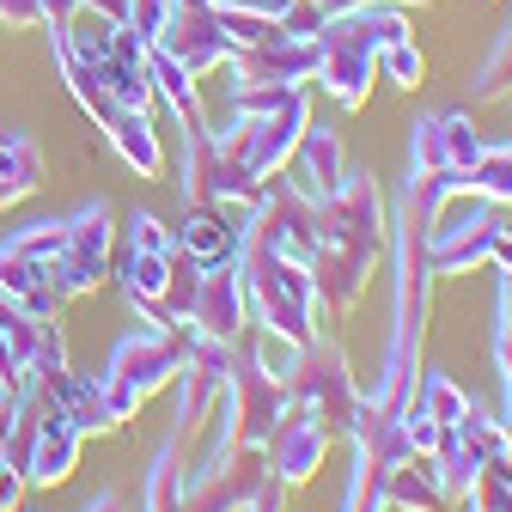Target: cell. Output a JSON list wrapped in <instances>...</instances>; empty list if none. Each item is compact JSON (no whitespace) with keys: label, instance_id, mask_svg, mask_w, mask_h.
<instances>
[{"label":"cell","instance_id":"1","mask_svg":"<svg viewBox=\"0 0 512 512\" xmlns=\"http://www.w3.org/2000/svg\"><path fill=\"white\" fill-rule=\"evenodd\" d=\"M391 244V214H384V189L372 183V171L348 165V177L336 183V196L317 202V256H311V281H317V317L324 330L366 299L372 269L384 263Z\"/></svg>","mask_w":512,"mask_h":512},{"label":"cell","instance_id":"2","mask_svg":"<svg viewBox=\"0 0 512 512\" xmlns=\"http://www.w3.org/2000/svg\"><path fill=\"white\" fill-rule=\"evenodd\" d=\"M305 128H311V92L305 86H226V122L208 128V135L250 177H275L293 165Z\"/></svg>","mask_w":512,"mask_h":512},{"label":"cell","instance_id":"3","mask_svg":"<svg viewBox=\"0 0 512 512\" xmlns=\"http://www.w3.org/2000/svg\"><path fill=\"white\" fill-rule=\"evenodd\" d=\"M238 275H244V293H250V324H263L275 336H293V342H317V336H324L311 263L275 250L250 220H244V238H238Z\"/></svg>","mask_w":512,"mask_h":512},{"label":"cell","instance_id":"4","mask_svg":"<svg viewBox=\"0 0 512 512\" xmlns=\"http://www.w3.org/2000/svg\"><path fill=\"white\" fill-rule=\"evenodd\" d=\"M409 37L403 7H384V0H366L354 13H336L317 31V80L336 98V110H366L372 86H378V49Z\"/></svg>","mask_w":512,"mask_h":512},{"label":"cell","instance_id":"5","mask_svg":"<svg viewBox=\"0 0 512 512\" xmlns=\"http://www.w3.org/2000/svg\"><path fill=\"white\" fill-rule=\"evenodd\" d=\"M500 232H506L500 202L476 196V189H458V196L433 214V226H427V238H421L427 269H433V275H476V269H494Z\"/></svg>","mask_w":512,"mask_h":512},{"label":"cell","instance_id":"6","mask_svg":"<svg viewBox=\"0 0 512 512\" xmlns=\"http://www.w3.org/2000/svg\"><path fill=\"white\" fill-rule=\"evenodd\" d=\"M189 366V336L183 330H135L116 354H110V372H104V397L110 409L128 421L153 391L177 384V372Z\"/></svg>","mask_w":512,"mask_h":512},{"label":"cell","instance_id":"7","mask_svg":"<svg viewBox=\"0 0 512 512\" xmlns=\"http://www.w3.org/2000/svg\"><path fill=\"white\" fill-rule=\"evenodd\" d=\"M287 391H293V403H305L317 421L330 427V439H348L354 421H360V409H366V391H360L354 372H348V354L330 336L305 342V360H299V372H293Z\"/></svg>","mask_w":512,"mask_h":512},{"label":"cell","instance_id":"8","mask_svg":"<svg viewBox=\"0 0 512 512\" xmlns=\"http://www.w3.org/2000/svg\"><path fill=\"white\" fill-rule=\"evenodd\" d=\"M116 263V214L110 202H86L68 220V238H61V263H55V293L61 299H80L92 293Z\"/></svg>","mask_w":512,"mask_h":512},{"label":"cell","instance_id":"9","mask_svg":"<svg viewBox=\"0 0 512 512\" xmlns=\"http://www.w3.org/2000/svg\"><path fill=\"white\" fill-rule=\"evenodd\" d=\"M488 153L482 128L470 110H433L409 128V177H439V171H476Z\"/></svg>","mask_w":512,"mask_h":512},{"label":"cell","instance_id":"10","mask_svg":"<svg viewBox=\"0 0 512 512\" xmlns=\"http://www.w3.org/2000/svg\"><path fill=\"white\" fill-rule=\"evenodd\" d=\"M226 80L232 86H311L317 80V37L275 25L263 43H250L226 61Z\"/></svg>","mask_w":512,"mask_h":512},{"label":"cell","instance_id":"11","mask_svg":"<svg viewBox=\"0 0 512 512\" xmlns=\"http://www.w3.org/2000/svg\"><path fill=\"white\" fill-rule=\"evenodd\" d=\"M250 324V293H244V275L238 263H202V287H196V305H189V336H214V342H238Z\"/></svg>","mask_w":512,"mask_h":512},{"label":"cell","instance_id":"12","mask_svg":"<svg viewBox=\"0 0 512 512\" xmlns=\"http://www.w3.org/2000/svg\"><path fill=\"white\" fill-rule=\"evenodd\" d=\"M269 470L287 482V488H299V482H311L317 470H324V458H330V427L317 421L305 403H287V415L275 421V433H269Z\"/></svg>","mask_w":512,"mask_h":512},{"label":"cell","instance_id":"13","mask_svg":"<svg viewBox=\"0 0 512 512\" xmlns=\"http://www.w3.org/2000/svg\"><path fill=\"white\" fill-rule=\"evenodd\" d=\"M49 336H61V324H37L19 299L0 293V391H7V397L31 384V366H37Z\"/></svg>","mask_w":512,"mask_h":512},{"label":"cell","instance_id":"14","mask_svg":"<svg viewBox=\"0 0 512 512\" xmlns=\"http://www.w3.org/2000/svg\"><path fill=\"white\" fill-rule=\"evenodd\" d=\"M232 403H238L244 439H250V445H269V433H275V421L287 415L293 391H287V384H275L256 360H238V366H232Z\"/></svg>","mask_w":512,"mask_h":512},{"label":"cell","instance_id":"15","mask_svg":"<svg viewBox=\"0 0 512 512\" xmlns=\"http://www.w3.org/2000/svg\"><path fill=\"white\" fill-rule=\"evenodd\" d=\"M244 220H250V214H238V208H208V202H196V208L183 214V226H177V250L196 256V263H238Z\"/></svg>","mask_w":512,"mask_h":512},{"label":"cell","instance_id":"16","mask_svg":"<svg viewBox=\"0 0 512 512\" xmlns=\"http://www.w3.org/2000/svg\"><path fill=\"white\" fill-rule=\"evenodd\" d=\"M384 506L391 512H452L458 500H452V488H445L433 452H415V458H403L391 476H384Z\"/></svg>","mask_w":512,"mask_h":512},{"label":"cell","instance_id":"17","mask_svg":"<svg viewBox=\"0 0 512 512\" xmlns=\"http://www.w3.org/2000/svg\"><path fill=\"white\" fill-rule=\"evenodd\" d=\"M293 159H299V183L311 189L317 202L336 196V183L348 177V153H342V135H336V128H305Z\"/></svg>","mask_w":512,"mask_h":512},{"label":"cell","instance_id":"18","mask_svg":"<svg viewBox=\"0 0 512 512\" xmlns=\"http://www.w3.org/2000/svg\"><path fill=\"white\" fill-rule=\"evenodd\" d=\"M104 135H110V147L128 159V171H141V177H159V171H165V147H159V128H153L147 110H116V116L104 122Z\"/></svg>","mask_w":512,"mask_h":512},{"label":"cell","instance_id":"19","mask_svg":"<svg viewBox=\"0 0 512 512\" xmlns=\"http://www.w3.org/2000/svg\"><path fill=\"white\" fill-rule=\"evenodd\" d=\"M147 68H153V98H165V104L177 110V122H183V128H208V110H202L196 80H189L165 49H147Z\"/></svg>","mask_w":512,"mask_h":512},{"label":"cell","instance_id":"20","mask_svg":"<svg viewBox=\"0 0 512 512\" xmlns=\"http://www.w3.org/2000/svg\"><path fill=\"white\" fill-rule=\"evenodd\" d=\"M0 183H7V196H31L43 183V147L25 141V135H0Z\"/></svg>","mask_w":512,"mask_h":512},{"label":"cell","instance_id":"21","mask_svg":"<svg viewBox=\"0 0 512 512\" xmlns=\"http://www.w3.org/2000/svg\"><path fill=\"white\" fill-rule=\"evenodd\" d=\"M214 19H220V31H226L232 49H250V43H263L281 25V7H238V0H214Z\"/></svg>","mask_w":512,"mask_h":512},{"label":"cell","instance_id":"22","mask_svg":"<svg viewBox=\"0 0 512 512\" xmlns=\"http://www.w3.org/2000/svg\"><path fill=\"white\" fill-rule=\"evenodd\" d=\"M470 98H476V104H506V98H512V25L494 37V49H488V61H482Z\"/></svg>","mask_w":512,"mask_h":512},{"label":"cell","instance_id":"23","mask_svg":"<svg viewBox=\"0 0 512 512\" xmlns=\"http://www.w3.org/2000/svg\"><path fill=\"white\" fill-rule=\"evenodd\" d=\"M378 80H391V86H403V92L427 86V55H421V43H415V37L384 43V49H378Z\"/></svg>","mask_w":512,"mask_h":512},{"label":"cell","instance_id":"24","mask_svg":"<svg viewBox=\"0 0 512 512\" xmlns=\"http://www.w3.org/2000/svg\"><path fill=\"white\" fill-rule=\"evenodd\" d=\"M415 409H427L439 427H452V421H464L470 397H464V391H458V384L445 378V372H427V378H421V391H415Z\"/></svg>","mask_w":512,"mask_h":512},{"label":"cell","instance_id":"25","mask_svg":"<svg viewBox=\"0 0 512 512\" xmlns=\"http://www.w3.org/2000/svg\"><path fill=\"white\" fill-rule=\"evenodd\" d=\"M250 360L263 366L275 384H293V372H299V360H305V342H293V336H275V330H263L256 336V348H250Z\"/></svg>","mask_w":512,"mask_h":512},{"label":"cell","instance_id":"26","mask_svg":"<svg viewBox=\"0 0 512 512\" xmlns=\"http://www.w3.org/2000/svg\"><path fill=\"white\" fill-rule=\"evenodd\" d=\"M458 506H464V512H512V482H506L500 470H482Z\"/></svg>","mask_w":512,"mask_h":512},{"label":"cell","instance_id":"27","mask_svg":"<svg viewBox=\"0 0 512 512\" xmlns=\"http://www.w3.org/2000/svg\"><path fill=\"white\" fill-rule=\"evenodd\" d=\"M494 366H500V427L512 439V330L494 336Z\"/></svg>","mask_w":512,"mask_h":512},{"label":"cell","instance_id":"28","mask_svg":"<svg viewBox=\"0 0 512 512\" xmlns=\"http://www.w3.org/2000/svg\"><path fill=\"white\" fill-rule=\"evenodd\" d=\"M403 433H409V445H415V452H433L445 427H439L427 409H415V403H409V409H403Z\"/></svg>","mask_w":512,"mask_h":512},{"label":"cell","instance_id":"29","mask_svg":"<svg viewBox=\"0 0 512 512\" xmlns=\"http://www.w3.org/2000/svg\"><path fill=\"white\" fill-rule=\"evenodd\" d=\"M244 512H287V482L269 470V476H263V488L250 494V506H244Z\"/></svg>","mask_w":512,"mask_h":512},{"label":"cell","instance_id":"30","mask_svg":"<svg viewBox=\"0 0 512 512\" xmlns=\"http://www.w3.org/2000/svg\"><path fill=\"white\" fill-rule=\"evenodd\" d=\"M0 25H7V31H19V25H43L37 0H0Z\"/></svg>","mask_w":512,"mask_h":512},{"label":"cell","instance_id":"31","mask_svg":"<svg viewBox=\"0 0 512 512\" xmlns=\"http://www.w3.org/2000/svg\"><path fill=\"white\" fill-rule=\"evenodd\" d=\"M25 506V476L13 464H0V512H19Z\"/></svg>","mask_w":512,"mask_h":512},{"label":"cell","instance_id":"32","mask_svg":"<svg viewBox=\"0 0 512 512\" xmlns=\"http://www.w3.org/2000/svg\"><path fill=\"white\" fill-rule=\"evenodd\" d=\"M500 330H512V269H500Z\"/></svg>","mask_w":512,"mask_h":512},{"label":"cell","instance_id":"33","mask_svg":"<svg viewBox=\"0 0 512 512\" xmlns=\"http://www.w3.org/2000/svg\"><path fill=\"white\" fill-rule=\"evenodd\" d=\"M7 433H13V397L0 391V464H7Z\"/></svg>","mask_w":512,"mask_h":512},{"label":"cell","instance_id":"34","mask_svg":"<svg viewBox=\"0 0 512 512\" xmlns=\"http://www.w3.org/2000/svg\"><path fill=\"white\" fill-rule=\"evenodd\" d=\"M86 512H128V500H122V494H110V488H104V494H98V500H92V506H86Z\"/></svg>","mask_w":512,"mask_h":512},{"label":"cell","instance_id":"35","mask_svg":"<svg viewBox=\"0 0 512 512\" xmlns=\"http://www.w3.org/2000/svg\"><path fill=\"white\" fill-rule=\"evenodd\" d=\"M494 269H512V226H506L500 244H494Z\"/></svg>","mask_w":512,"mask_h":512},{"label":"cell","instance_id":"36","mask_svg":"<svg viewBox=\"0 0 512 512\" xmlns=\"http://www.w3.org/2000/svg\"><path fill=\"white\" fill-rule=\"evenodd\" d=\"M494 470H500V476H506V482H512V445H506V458H500V464H494Z\"/></svg>","mask_w":512,"mask_h":512},{"label":"cell","instance_id":"37","mask_svg":"<svg viewBox=\"0 0 512 512\" xmlns=\"http://www.w3.org/2000/svg\"><path fill=\"white\" fill-rule=\"evenodd\" d=\"M384 7H433V0H384Z\"/></svg>","mask_w":512,"mask_h":512},{"label":"cell","instance_id":"38","mask_svg":"<svg viewBox=\"0 0 512 512\" xmlns=\"http://www.w3.org/2000/svg\"><path fill=\"white\" fill-rule=\"evenodd\" d=\"M0 208H13V196H7V183H0Z\"/></svg>","mask_w":512,"mask_h":512},{"label":"cell","instance_id":"39","mask_svg":"<svg viewBox=\"0 0 512 512\" xmlns=\"http://www.w3.org/2000/svg\"><path fill=\"white\" fill-rule=\"evenodd\" d=\"M275 7H293V0H275Z\"/></svg>","mask_w":512,"mask_h":512},{"label":"cell","instance_id":"40","mask_svg":"<svg viewBox=\"0 0 512 512\" xmlns=\"http://www.w3.org/2000/svg\"><path fill=\"white\" fill-rule=\"evenodd\" d=\"M506 104H512V98H506Z\"/></svg>","mask_w":512,"mask_h":512}]
</instances>
